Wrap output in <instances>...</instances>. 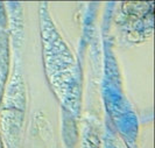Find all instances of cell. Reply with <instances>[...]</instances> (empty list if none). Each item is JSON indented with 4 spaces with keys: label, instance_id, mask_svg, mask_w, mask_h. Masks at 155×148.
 <instances>
[{
    "label": "cell",
    "instance_id": "cell-3",
    "mask_svg": "<svg viewBox=\"0 0 155 148\" xmlns=\"http://www.w3.org/2000/svg\"><path fill=\"white\" fill-rule=\"evenodd\" d=\"M12 42L7 29L0 28V106L11 77Z\"/></svg>",
    "mask_w": 155,
    "mask_h": 148
},
{
    "label": "cell",
    "instance_id": "cell-4",
    "mask_svg": "<svg viewBox=\"0 0 155 148\" xmlns=\"http://www.w3.org/2000/svg\"><path fill=\"white\" fill-rule=\"evenodd\" d=\"M0 148H6V146H5V142H4L2 138H1V134H0Z\"/></svg>",
    "mask_w": 155,
    "mask_h": 148
},
{
    "label": "cell",
    "instance_id": "cell-1",
    "mask_svg": "<svg viewBox=\"0 0 155 148\" xmlns=\"http://www.w3.org/2000/svg\"><path fill=\"white\" fill-rule=\"evenodd\" d=\"M42 54L48 82L60 103L77 114L81 106V85L77 62L57 31L47 8L40 11Z\"/></svg>",
    "mask_w": 155,
    "mask_h": 148
},
{
    "label": "cell",
    "instance_id": "cell-2",
    "mask_svg": "<svg viewBox=\"0 0 155 148\" xmlns=\"http://www.w3.org/2000/svg\"><path fill=\"white\" fill-rule=\"evenodd\" d=\"M26 113L25 79L19 62L14 64L0 106V134L6 148H20Z\"/></svg>",
    "mask_w": 155,
    "mask_h": 148
}]
</instances>
